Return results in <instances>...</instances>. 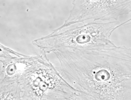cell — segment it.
Here are the masks:
<instances>
[{
	"label": "cell",
	"mask_w": 131,
	"mask_h": 100,
	"mask_svg": "<svg viewBox=\"0 0 131 100\" xmlns=\"http://www.w3.org/2000/svg\"><path fill=\"white\" fill-rule=\"evenodd\" d=\"M56 69L69 83L78 85L86 99H130V49L114 44L54 50Z\"/></svg>",
	"instance_id": "cell-1"
},
{
	"label": "cell",
	"mask_w": 131,
	"mask_h": 100,
	"mask_svg": "<svg viewBox=\"0 0 131 100\" xmlns=\"http://www.w3.org/2000/svg\"><path fill=\"white\" fill-rule=\"evenodd\" d=\"M45 54L27 56L1 44V99L68 100L83 97L80 91L61 76Z\"/></svg>",
	"instance_id": "cell-2"
},
{
	"label": "cell",
	"mask_w": 131,
	"mask_h": 100,
	"mask_svg": "<svg viewBox=\"0 0 131 100\" xmlns=\"http://www.w3.org/2000/svg\"><path fill=\"white\" fill-rule=\"evenodd\" d=\"M130 21V19L123 23L118 20L91 22L64 31L54 30L49 35L35 40L32 43L45 53L53 52L61 47L85 48L113 45L110 36L114 30Z\"/></svg>",
	"instance_id": "cell-3"
},
{
	"label": "cell",
	"mask_w": 131,
	"mask_h": 100,
	"mask_svg": "<svg viewBox=\"0 0 131 100\" xmlns=\"http://www.w3.org/2000/svg\"><path fill=\"white\" fill-rule=\"evenodd\" d=\"M130 10V0H76L73 1V8L68 19L57 29L88 20L117 21L120 16L128 14Z\"/></svg>",
	"instance_id": "cell-4"
}]
</instances>
